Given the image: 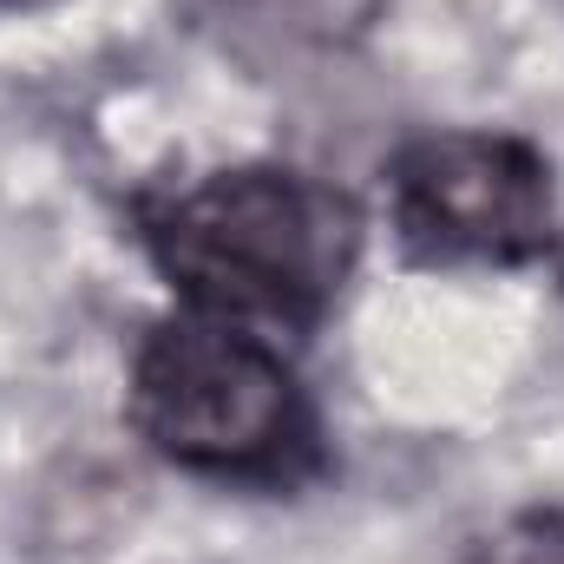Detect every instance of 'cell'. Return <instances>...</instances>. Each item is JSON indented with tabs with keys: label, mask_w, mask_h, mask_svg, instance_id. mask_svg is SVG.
Returning a JSON list of instances; mask_svg holds the SVG:
<instances>
[{
	"label": "cell",
	"mask_w": 564,
	"mask_h": 564,
	"mask_svg": "<svg viewBox=\"0 0 564 564\" xmlns=\"http://www.w3.org/2000/svg\"><path fill=\"white\" fill-rule=\"evenodd\" d=\"M355 243L348 197L282 164L210 171L144 210V250L177 308L257 335L315 328L355 270Z\"/></svg>",
	"instance_id": "6da1fadb"
},
{
	"label": "cell",
	"mask_w": 564,
	"mask_h": 564,
	"mask_svg": "<svg viewBox=\"0 0 564 564\" xmlns=\"http://www.w3.org/2000/svg\"><path fill=\"white\" fill-rule=\"evenodd\" d=\"M132 426L184 473L295 486L322 466V421L282 348L257 328L177 308L132 355Z\"/></svg>",
	"instance_id": "7a4b0ae2"
},
{
	"label": "cell",
	"mask_w": 564,
	"mask_h": 564,
	"mask_svg": "<svg viewBox=\"0 0 564 564\" xmlns=\"http://www.w3.org/2000/svg\"><path fill=\"white\" fill-rule=\"evenodd\" d=\"M388 217L414 263L519 270L552 250V158L512 132H421L388 164Z\"/></svg>",
	"instance_id": "3957f363"
},
{
	"label": "cell",
	"mask_w": 564,
	"mask_h": 564,
	"mask_svg": "<svg viewBox=\"0 0 564 564\" xmlns=\"http://www.w3.org/2000/svg\"><path fill=\"white\" fill-rule=\"evenodd\" d=\"M466 564H564V512L552 506L512 512L466 552Z\"/></svg>",
	"instance_id": "277c9868"
},
{
	"label": "cell",
	"mask_w": 564,
	"mask_h": 564,
	"mask_svg": "<svg viewBox=\"0 0 564 564\" xmlns=\"http://www.w3.org/2000/svg\"><path fill=\"white\" fill-rule=\"evenodd\" d=\"M237 7L257 13L250 26H282L289 40H328L335 26H361V13H368V7H348V0H237Z\"/></svg>",
	"instance_id": "5b68a950"
},
{
	"label": "cell",
	"mask_w": 564,
	"mask_h": 564,
	"mask_svg": "<svg viewBox=\"0 0 564 564\" xmlns=\"http://www.w3.org/2000/svg\"><path fill=\"white\" fill-rule=\"evenodd\" d=\"M26 7H46V0H0V13H26Z\"/></svg>",
	"instance_id": "8992f818"
}]
</instances>
